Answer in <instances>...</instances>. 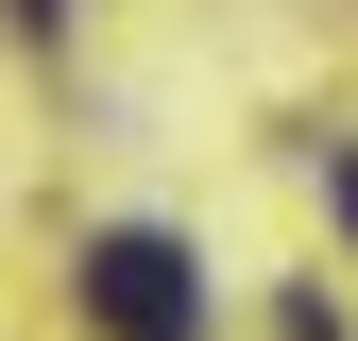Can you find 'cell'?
<instances>
[{"instance_id": "cell-1", "label": "cell", "mask_w": 358, "mask_h": 341, "mask_svg": "<svg viewBox=\"0 0 358 341\" xmlns=\"http://www.w3.org/2000/svg\"><path fill=\"white\" fill-rule=\"evenodd\" d=\"M85 324H103V341H205V273H188V239H154V222L85 239Z\"/></svg>"}, {"instance_id": "cell-2", "label": "cell", "mask_w": 358, "mask_h": 341, "mask_svg": "<svg viewBox=\"0 0 358 341\" xmlns=\"http://www.w3.org/2000/svg\"><path fill=\"white\" fill-rule=\"evenodd\" d=\"M324 188H341V222H358V137H341V154H324Z\"/></svg>"}]
</instances>
